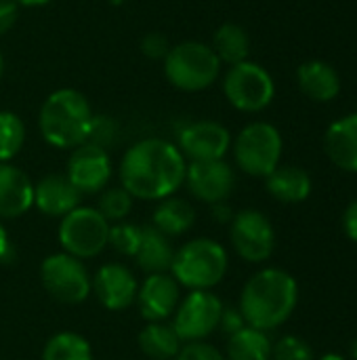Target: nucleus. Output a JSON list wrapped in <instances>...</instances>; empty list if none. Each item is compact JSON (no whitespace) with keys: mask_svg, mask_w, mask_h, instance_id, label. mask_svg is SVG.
<instances>
[{"mask_svg":"<svg viewBox=\"0 0 357 360\" xmlns=\"http://www.w3.org/2000/svg\"><path fill=\"white\" fill-rule=\"evenodd\" d=\"M187 160L181 150L160 137L133 143L120 162L122 188L139 200H164L185 181Z\"/></svg>","mask_w":357,"mask_h":360,"instance_id":"f257e3e1","label":"nucleus"},{"mask_svg":"<svg viewBox=\"0 0 357 360\" xmlns=\"http://www.w3.org/2000/svg\"><path fill=\"white\" fill-rule=\"evenodd\" d=\"M297 281L284 270L265 268L244 285L238 310L246 327L271 331L290 319L297 308Z\"/></svg>","mask_w":357,"mask_h":360,"instance_id":"f03ea898","label":"nucleus"},{"mask_svg":"<svg viewBox=\"0 0 357 360\" xmlns=\"http://www.w3.org/2000/svg\"><path fill=\"white\" fill-rule=\"evenodd\" d=\"M88 99L76 89H59L50 93L38 116V127L44 141L59 150H74L88 139L93 124Z\"/></svg>","mask_w":357,"mask_h":360,"instance_id":"7ed1b4c3","label":"nucleus"},{"mask_svg":"<svg viewBox=\"0 0 357 360\" xmlns=\"http://www.w3.org/2000/svg\"><path fill=\"white\" fill-rule=\"evenodd\" d=\"M227 264V253L217 240L194 238L175 251L170 276L189 291H210L225 278Z\"/></svg>","mask_w":357,"mask_h":360,"instance_id":"20e7f679","label":"nucleus"},{"mask_svg":"<svg viewBox=\"0 0 357 360\" xmlns=\"http://www.w3.org/2000/svg\"><path fill=\"white\" fill-rule=\"evenodd\" d=\"M221 72V61L213 46L204 42H181L170 46L164 57V74L168 82L181 91L196 93L208 89Z\"/></svg>","mask_w":357,"mask_h":360,"instance_id":"39448f33","label":"nucleus"},{"mask_svg":"<svg viewBox=\"0 0 357 360\" xmlns=\"http://www.w3.org/2000/svg\"><path fill=\"white\" fill-rule=\"evenodd\" d=\"M57 236L63 253L78 259H93L107 247L109 221L97 209L80 205L61 217Z\"/></svg>","mask_w":357,"mask_h":360,"instance_id":"423d86ee","label":"nucleus"},{"mask_svg":"<svg viewBox=\"0 0 357 360\" xmlns=\"http://www.w3.org/2000/svg\"><path fill=\"white\" fill-rule=\"evenodd\" d=\"M282 156V135L269 122H252L234 141L238 167L252 177H267L278 169Z\"/></svg>","mask_w":357,"mask_h":360,"instance_id":"0eeeda50","label":"nucleus"},{"mask_svg":"<svg viewBox=\"0 0 357 360\" xmlns=\"http://www.w3.org/2000/svg\"><path fill=\"white\" fill-rule=\"evenodd\" d=\"M44 291L59 304L76 306L90 295V276L82 259L67 253H53L40 266Z\"/></svg>","mask_w":357,"mask_h":360,"instance_id":"6e6552de","label":"nucleus"},{"mask_svg":"<svg viewBox=\"0 0 357 360\" xmlns=\"http://www.w3.org/2000/svg\"><path fill=\"white\" fill-rule=\"evenodd\" d=\"M227 101L242 112H261L274 99V80L259 63L242 61L229 68L223 80Z\"/></svg>","mask_w":357,"mask_h":360,"instance_id":"1a4fd4ad","label":"nucleus"},{"mask_svg":"<svg viewBox=\"0 0 357 360\" xmlns=\"http://www.w3.org/2000/svg\"><path fill=\"white\" fill-rule=\"evenodd\" d=\"M223 308V302L213 291H191L179 302L170 325L181 342H202L219 329Z\"/></svg>","mask_w":357,"mask_h":360,"instance_id":"9d476101","label":"nucleus"},{"mask_svg":"<svg viewBox=\"0 0 357 360\" xmlns=\"http://www.w3.org/2000/svg\"><path fill=\"white\" fill-rule=\"evenodd\" d=\"M229 236L236 253L250 264H261L269 259L276 247L274 226L257 209H244L234 215Z\"/></svg>","mask_w":357,"mask_h":360,"instance_id":"9b49d317","label":"nucleus"},{"mask_svg":"<svg viewBox=\"0 0 357 360\" xmlns=\"http://www.w3.org/2000/svg\"><path fill=\"white\" fill-rule=\"evenodd\" d=\"M65 177L72 181V186L80 194H97L101 192L109 177H112V160L109 154L95 146V143H82L72 150L67 160Z\"/></svg>","mask_w":357,"mask_h":360,"instance_id":"f8f14e48","label":"nucleus"},{"mask_svg":"<svg viewBox=\"0 0 357 360\" xmlns=\"http://www.w3.org/2000/svg\"><path fill=\"white\" fill-rule=\"evenodd\" d=\"M183 184H187V190L198 200L219 205L231 196L236 188V173L223 158L189 162Z\"/></svg>","mask_w":357,"mask_h":360,"instance_id":"ddd939ff","label":"nucleus"},{"mask_svg":"<svg viewBox=\"0 0 357 360\" xmlns=\"http://www.w3.org/2000/svg\"><path fill=\"white\" fill-rule=\"evenodd\" d=\"M231 146L229 131L215 120H196L179 131L177 148L189 162L221 160Z\"/></svg>","mask_w":357,"mask_h":360,"instance_id":"4468645a","label":"nucleus"},{"mask_svg":"<svg viewBox=\"0 0 357 360\" xmlns=\"http://www.w3.org/2000/svg\"><path fill=\"white\" fill-rule=\"evenodd\" d=\"M90 291L105 310L122 312L137 302L139 283L126 266L105 264L90 278Z\"/></svg>","mask_w":357,"mask_h":360,"instance_id":"2eb2a0df","label":"nucleus"},{"mask_svg":"<svg viewBox=\"0 0 357 360\" xmlns=\"http://www.w3.org/2000/svg\"><path fill=\"white\" fill-rule=\"evenodd\" d=\"M179 283L166 274H149L137 291V306L147 323H162L170 319L179 306Z\"/></svg>","mask_w":357,"mask_h":360,"instance_id":"dca6fc26","label":"nucleus"},{"mask_svg":"<svg viewBox=\"0 0 357 360\" xmlns=\"http://www.w3.org/2000/svg\"><path fill=\"white\" fill-rule=\"evenodd\" d=\"M82 194L72 186L65 175L50 173L44 175L34 186V205L42 215L48 217H65L69 211L80 207Z\"/></svg>","mask_w":357,"mask_h":360,"instance_id":"f3484780","label":"nucleus"},{"mask_svg":"<svg viewBox=\"0 0 357 360\" xmlns=\"http://www.w3.org/2000/svg\"><path fill=\"white\" fill-rule=\"evenodd\" d=\"M34 207V184L15 165L0 162V219H17Z\"/></svg>","mask_w":357,"mask_h":360,"instance_id":"a211bd4d","label":"nucleus"},{"mask_svg":"<svg viewBox=\"0 0 357 360\" xmlns=\"http://www.w3.org/2000/svg\"><path fill=\"white\" fill-rule=\"evenodd\" d=\"M324 148L339 169L357 173V114L337 120L326 131Z\"/></svg>","mask_w":357,"mask_h":360,"instance_id":"6ab92c4d","label":"nucleus"},{"mask_svg":"<svg viewBox=\"0 0 357 360\" xmlns=\"http://www.w3.org/2000/svg\"><path fill=\"white\" fill-rule=\"evenodd\" d=\"M135 257H137L139 268L147 276L149 274H166V272H170L175 249L166 234H162L154 226H143L141 245H139V251Z\"/></svg>","mask_w":357,"mask_h":360,"instance_id":"aec40b11","label":"nucleus"},{"mask_svg":"<svg viewBox=\"0 0 357 360\" xmlns=\"http://www.w3.org/2000/svg\"><path fill=\"white\" fill-rule=\"evenodd\" d=\"M299 86L314 101H330L341 91V78L337 70L324 61H307L299 68Z\"/></svg>","mask_w":357,"mask_h":360,"instance_id":"412c9836","label":"nucleus"},{"mask_svg":"<svg viewBox=\"0 0 357 360\" xmlns=\"http://www.w3.org/2000/svg\"><path fill=\"white\" fill-rule=\"evenodd\" d=\"M194 221H196L194 207L185 198H177V196H168L160 200V205L154 209L151 215V226L162 234H166L168 238L185 234L187 230H191Z\"/></svg>","mask_w":357,"mask_h":360,"instance_id":"4be33fe9","label":"nucleus"},{"mask_svg":"<svg viewBox=\"0 0 357 360\" xmlns=\"http://www.w3.org/2000/svg\"><path fill=\"white\" fill-rule=\"evenodd\" d=\"M269 194L280 202H301L311 192L309 175L299 167H278L267 177Z\"/></svg>","mask_w":357,"mask_h":360,"instance_id":"5701e85b","label":"nucleus"},{"mask_svg":"<svg viewBox=\"0 0 357 360\" xmlns=\"http://www.w3.org/2000/svg\"><path fill=\"white\" fill-rule=\"evenodd\" d=\"M183 342L168 325L166 321L162 323H147L141 333H139V348L141 352L151 360H170L175 359L181 350Z\"/></svg>","mask_w":357,"mask_h":360,"instance_id":"b1692460","label":"nucleus"},{"mask_svg":"<svg viewBox=\"0 0 357 360\" xmlns=\"http://www.w3.org/2000/svg\"><path fill=\"white\" fill-rule=\"evenodd\" d=\"M227 360H271V342L265 331L242 327L229 335Z\"/></svg>","mask_w":357,"mask_h":360,"instance_id":"393cba45","label":"nucleus"},{"mask_svg":"<svg viewBox=\"0 0 357 360\" xmlns=\"http://www.w3.org/2000/svg\"><path fill=\"white\" fill-rule=\"evenodd\" d=\"M213 51L217 53L219 61H225L229 65L246 61L250 53V38L246 30L238 23H225L217 30L213 40Z\"/></svg>","mask_w":357,"mask_h":360,"instance_id":"a878e982","label":"nucleus"},{"mask_svg":"<svg viewBox=\"0 0 357 360\" xmlns=\"http://www.w3.org/2000/svg\"><path fill=\"white\" fill-rule=\"evenodd\" d=\"M42 360H93V350L86 338L63 331L46 342Z\"/></svg>","mask_w":357,"mask_h":360,"instance_id":"bb28decb","label":"nucleus"},{"mask_svg":"<svg viewBox=\"0 0 357 360\" xmlns=\"http://www.w3.org/2000/svg\"><path fill=\"white\" fill-rule=\"evenodd\" d=\"M23 141H25L23 120L13 112L2 110L0 112V162H11L23 148Z\"/></svg>","mask_w":357,"mask_h":360,"instance_id":"cd10ccee","label":"nucleus"},{"mask_svg":"<svg viewBox=\"0 0 357 360\" xmlns=\"http://www.w3.org/2000/svg\"><path fill=\"white\" fill-rule=\"evenodd\" d=\"M141 236H143V226L130 221H116L114 226H109L107 245L124 257H135L141 245Z\"/></svg>","mask_w":357,"mask_h":360,"instance_id":"c85d7f7f","label":"nucleus"},{"mask_svg":"<svg viewBox=\"0 0 357 360\" xmlns=\"http://www.w3.org/2000/svg\"><path fill=\"white\" fill-rule=\"evenodd\" d=\"M133 196L120 186V188H109L101 194L97 211L107 219V221H124L126 215L133 209Z\"/></svg>","mask_w":357,"mask_h":360,"instance_id":"c756f323","label":"nucleus"},{"mask_svg":"<svg viewBox=\"0 0 357 360\" xmlns=\"http://www.w3.org/2000/svg\"><path fill=\"white\" fill-rule=\"evenodd\" d=\"M271 360H314V352L301 338L286 335L271 346Z\"/></svg>","mask_w":357,"mask_h":360,"instance_id":"7c9ffc66","label":"nucleus"},{"mask_svg":"<svg viewBox=\"0 0 357 360\" xmlns=\"http://www.w3.org/2000/svg\"><path fill=\"white\" fill-rule=\"evenodd\" d=\"M175 360H227L215 346L204 342H189L181 346Z\"/></svg>","mask_w":357,"mask_h":360,"instance_id":"2f4dec72","label":"nucleus"},{"mask_svg":"<svg viewBox=\"0 0 357 360\" xmlns=\"http://www.w3.org/2000/svg\"><path fill=\"white\" fill-rule=\"evenodd\" d=\"M141 51L145 57L149 59H164L170 51V44H168V38L160 32H149L143 42H141Z\"/></svg>","mask_w":357,"mask_h":360,"instance_id":"473e14b6","label":"nucleus"},{"mask_svg":"<svg viewBox=\"0 0 357 360\" xmlns=\"http://www.w3.org/2000/svg\"><path fill=\"white\" fill-rule=\"evenodd\" d=\"M112 139H114V124L107 118H93V124H90L86 141L105 150V146H109Z\"/></svg>","mask_w":357,"mask_h":360,"instance_id":"72a5a7b5","label":"nucleus"},{"mask_svg":"<svg viewBox=\"0 0 357 360\" xmlns=\"http://www.w3.org/2000/svg\"><path fill=\"white\" fill-rule=\"evenodd\" d=\"M19 17V6L15 0H0V36H4Z\"/></svg>","mask_w":357,"mask_h":360,"instance_id":"f704fd0d","label":"nucleus"},{"mask_svg":"<svg viewBox=\"0 0 357 360\" xmlns=\"http://www.w3.org/2000/svg\"><path fill=\"white\" fill-rule=\"evenodd\" d=\"M219 327H223V331H225V333L234 335L236 331H240L242 327H246V323H244V319H242L240 310H236V308H223V314H221V323H219Z\"/></svg>","mask_w":357,"mask_h":360,"instance_id":"c9c22d12","label":"nucleus"},{"mask_svg":"<svg viewBox=\"0 0 357 360\" xmlns=\"http://www.w3.org/2000/svg\"><path fill=\"white\" fill-rule=\"evenodd\" d=\"M343 226H345V232L347 236L357 243V200L345 211V217H343Z\"/></svg>","mask_w":357,"mask_h":360,"instance_id":"e433bc0d","label":"nucleus"},{"mask_svg":"<svg viewBox=\"0 0 357 360\" xmlns=\"http://www.w3.org/2000/svg\"><path fill=\"white\" fill-rule=\"evenodd\" d=\"M11 255H13V247H11V240H8V232L0 224V262L11 259Z\"/></svg>","mask_w":357,"mask_h":360,"instance_id":"4c0bfd02","label":"nucleus"},{"mask_svg":"<svg viewBox=\"0 0 357 360\" xmlns=\"http://www.w3.org/2000/svg\"><path fill=\"white\" fill-rule=\"evenodd\" d=\"M213 215H215L217 221H231L234 219V215H231V211H229V207L225 202L213 205Z\"/></svg>","mask_w":357,"mask_h":360,"instance_id":"58836bf2","label":"nucleus"},{"mask_svg":"<svg viewBox=\"0 0 357 360\" xmlns=\"http://www.w3.org/2000/svg\"><path fill=\"white\" fill-rule=\"evenodd\" d=\"M15 2L23 6H42V4H48L50 0H15Z\"/></svg>","mask_w":357,"mask_h":360,"instance_id":"ea45409f","label":"nucleus"},{"mask_svg":"<svg viewBox=\"0 0 357 360\" xmlns=\"http://www.w3.org/2000/svg\"><path fill=\"white\" fill-rule=\"evenodd\" d=\"M320 360H345L341 354H326V356H322Z\"/></svg>","mask_w":357,"mask_h":360,"instance_id":"a19ab883","label":"nucleus"},{"mask_svg":"<svg viewBox=\"0 0 357 360\" xmlns=\"http://www.w3.org/2000/svg\"><path fill=\"white\" fill-rule=\"evenodd\" d=\"M2 72H4V57H2V51H0V78H2Z\"/></svg>","mask_w":357,"mask_h":360,"instance_id":"79ce46f5","label":"nucleus"}]
</instances>
